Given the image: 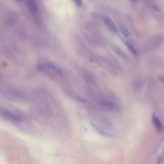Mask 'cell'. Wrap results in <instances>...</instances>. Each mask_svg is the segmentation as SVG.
<instances>
[{
    "label": "cell",
    "mask_w": 164,
    "mask_h": 164,
    "mask_svg": "<svg viewBox=\"0 0 164 164\" xmlns=\"http://www.w3.org/2000/svg\"><path fill=\"white\" fill-rule=\"evenodd\" d=\"M1 113L3 117L9 121L18 123L23 121V118L20 115L5 108H1Z\"/></svg>",
    "instance_id": "cell-1"
},
{
    "label": "cell",
    "mask_w": 164,
    "mask_h": 164,
    "mask_svg": "<svg viewBox=\"0 0 164 164\" xmlns=\"http://www.w3.org/2000/svg\"><path fill=\"white\" fill-rule=\"evenodd\" d=\"M27 5L29 11L36 21H39V15L38 13V7L34 1H29L27 2Z\"/></svg>",
    "instance_id": "cell-2"
},
{
    "label": "cell",
    "mask_w": 164,
    "mask_h": 164,
    "mask_svg": "<svg viewBox=\"0 0 164 164\" xmlns=\"http://www.w3.org/2000/svg\"><path fill=\"white\" fill-rule=\"evenodd\" d=\"M101 104L104 107L111 110H116L118 109V107L114 102L105 99H101Z\"/></svg>",
    "instance_id": "cell-3"
},
{
    "label": "cell",
    "mask_w": 164,
    "mask_h": 164,
    "mask_svg": "<svg viewBox=\"0 0 164 164\" xmlns=\"http://www.w3.org/2000/svg\"><path fill=\"white\" fill-rule=\"evenodd\" d=\"M152 122L154 126L157 131L161 132L163 130V126L162 123L155 114L153 115Z\"/></svg>",
    "instance_id": "cell-4"
},
{
    "label": "cell",
    "mask_w": 164,
    "mask_h": 164,
    "mask_svg": "<svg viewBox=\"0 0 164 164\" xmlns=\"http://www.w3.org/2000/svg\"><path fill=\"white\" fill-rule=\"evenodd\" d=\"M111 47L112 50L119 56L122 58H126V55L117 46L114 44H112L111 46Z\"/></svg>",
    "instance_id": "cell-5"
},
{
    "label": "cell",
    "mask_w": 164,
    "mask_h": 164,
    "mask_svg": "<svg viewBox=\"0 0 164 164\" xmlns=\"http://www.w3.org/2000/svg\"><path fill=\"white\" fill-rule=\"evenodd\" d=\"M104 21L105 24L110 27L113 32L115 33L117 32L116 27L110 18L108 17H105L104 18Z\"/></svg>",
    "instance_id": "cell-6"
},
{
    "label": "cell",
    "mask_w": 164,
    "mask_h": 164,
    "mask_svg": "<svg viewBox=\"0 0 164 164\" xmlns=\"http://www.w3.org/2000/svg\"><path fill=\"white\" fill-rule=\"evenodd\" d=\"M120 29L121 32L125 37L129 38L131 36L129 32L125 27L122 25H120Z\"/></svg>",
    "instance_id": "cell-7"
},
{
    "label": "cell",
    "mask_w": 164,
    "mask_h": 164,
    "mask_svg": "<svg viewBox=\"0 0 164 164\" xmlns=\"http://www.w3.org/2000/svg\"><path fill=\"white\" fill-rule=\"evenodd\" d=\"M126 45L131 51L134 55H137V53L134 47L129 42H127Z\"/></svg>",
    "instance_id": "cell-8"
},
{
    "label": "cell",
    "mask_w": 164,
    "mask_h": 164,
    "mask_svg": "<svg viewBox=\"0 0 164 164\" xmlns=\"http://www.w3.org/2000/svg\"><path fill=\"white\" fill-rule=\"evenodd\" d=\"M103 122L108 126H111L112 125V123L111 121L108 118L103 117L102 119Z\"/></svg>",
    "instance_id": "cell-9"
},
{
    "label": "cell",
    "mask_w": 164,
    "mask_h": 164,
    "mask_svg": "<svg viewBox=\"0 0 164 164\" xmlns=\"http://www.w3.org/2000/svg\"><path fill=\"white\" fill-rule=\"evenodd\" d=\"M164 163V149L158 159V164H162Z\"/></svg>",
    "instance_id": "cell-10"
},
{
    "label": "cell",
    "mask_w": 164,
    "mask_h": 164,
    "mask_svg": "<svg viewBox=\"0 0 164 164\" xmlns=\"http://www.w3.org/2000/svg\"><path fill=\"white\" fill-rule=\"evenodd\" d=\"M75 98L76 100L81 102L83 103H85L86 102V100L80 95H75Z\"/></svg>",
    "instance_id": "cell-11"
},
{
    "label": "cell",
    "mask_w": 164,
    "mask_h": 164,
    "mask_svg": "<svg viewBox=\"0 0 164 164\" xmlns=\"http://www.w3.org/2000/svg\"><path fill=\"white\" fill-rule=\"evenodd\" d=\"M152 6L154 10L158 12H160V9L159 7L156 4L153 3L152 4Z\"/></svg>",
    "instance_id": "cell-12"
},
{
    "label": "cell",
    "mask_w": 164,
    "mask_h": 164,
    "mask_svg": "<svg viewBox=\"0 0 164 164\" xmlns=\"http://www.w3.org/2000/svg\"><path fill=\"white\" fill-rule=\"evenodd\" d=\"M74 2L75 4L78 7H81L82 5V2L81 1H74Z\"/></svg>",
    "instance_id": "cell-13"
},
{
    "label": "cell",
    "mask_w": 164,
    "mask_h": 164,
    "mask_svg": "<svg viewBox=\"0 0 164 164\" xmlns=\"http://www.w3.org/2000/svg\"><path fill=\"white\" fill-rule=\"evenodd\" d=\"M158 79L160 82L163 83H164V76L162 75H159Z\"/></svg>",
    "instance_id": "cell-14"
}]
</instances>
